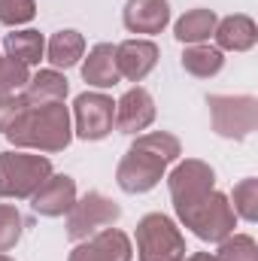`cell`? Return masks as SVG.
I'll use <instances>...</instances> for the list:
<instances>
[{
	"instance_id": "1",
	"label": "cell",
	"mask_w": 258,
	"mask_h": 261,
	"mask_svg": "<svg viewBox=\"0 0 258 261\" xmlns=\"http://www.w3.org/2000/svg\"><path fill=\"white\" fill-rule=\"evenodd\" d=\"M183 155V143L167 134V130H152V134H137L134 146L125 152V158L116 167V182L128 195L152 192L161 179L164 170Z\"/></svg>"
},
{
	"instance_id": "2",
	"label": "cell",
	"mask_w": 258,
	"mask_h": 261,
	"mask_svg": "<svg viewBox=\"0 0 258 261\" xmlns=\"http://www.w3.org/2000/svg\"><path fill=\"white\" fill-rule=\"evenodd\" d=\"M15 149H37V152H64L73 140V119L64 103H43L28 107L18 122L3 134Z\"/></svg>"
},
{
	"instance_id": "3",
	"label": "cell",
	"mask_w": 258,
	"mask_h": 261,
	"mask_svg": "<svg viewBox=\"0 0 258 261\" xmlns=\"http://www.w3.org/2000/svg\"><path fill=\"white\" fill-rule=\"evenodd\" d=\"M173 210H176L179 222L186 228H192L194 237H200L207 243H222L228 234H234V225H237L231 200L216 189L194 195L189 200H179V203H173Z\"/></svg>"
},
{
	"instance_id": "4",
	"label": "cell",
	"mask_w": 258,
	"mask_h": 261,
	"mask_svg": "<svg viewBox=\"0 0 258 261\" xmlns=\"http://www.w3.org/2000/svg\"><path fill=\"white\" fill-rule=\"evenodd\" d=\"M52 176V161L46 155H28L18 149L0 152V197L24 200Z\"/></svg>"
},
{
	"instance_id": "5",
	"label": "cell",
	"mask_w": 258,
	"mask_h": 261,
	"mask_svg": "<svg viewBox=\"0 0 258 261\" xmlns=\"http://www.w3.org/2000/svg\"><path fill=\"white\" fill-rule=\"evenodd\" d=\"M137 258L140 261H179L186 255V237L176 222L164 213H149L137 222Z\"/></svg>"
},
{
	"instance_id": "6",
	"label": "cell",
	"mask_w": 258,
	"mask_h": 261,
	"mask_svg": "<svg viewBox=\"0 0 258 261\" xmlns=\"http://www.w3.org/2000/svg\"><path fill=\"white\" fill-rule=\"evenodd\" d=\"M210 122L219 137L246 140L258 128V100L252 94H210Z\"/></svg>"
},
{
	"instance_id": "7",
	"label": "cell",
	"mask_w": 258,
	"mask_h": 261,
	"mask_svg": "<svg viewBox=\"0 0 258 261\" xmlns=\"http://www.w3.org/2000/svg\"><path fill=\"white\" fill-rule=\"evenodd\" d=\"M119 219H122V206L116 200H110L100 192H88L85 197H76L73 210L67 213V237L73 243H82L91 234L113 228Z\"/></svg>"
},
{
	"instance_id": "8",
	"label": "cell",
	"mask_w": 258,
	"mask_h": 261,
	"mask_svg": "<svg viewBox=\"0 0 258 261\" xmlns=\"http://www.w3.org/2000/svg\"><path fill=\"white\" fill-rule=\"evenodd\" d=\"M116 125V103L104 91H82L73 100V134L79 140L97 143L110 137Z\"/></svg>"
},
{
	"instance_id": "9",
	"label": "cell",
	"mask_w": 258,
	"mask_h": 261,
	"mask_svg": "<svg viewBox=\"0 0 258 261\" xmlns=\"http://www.w3.org/2000/svg\"><path fill=\"white\" fill-rule=\"evenodd\" d=\"M134 258V246L131 237L119 228H104L97 234H91L88 240L76 243V249L70 252L67 261H131Z\"/></svg>"
},
{
	"instance_id": "10",
	"label": "cell",
	"mask_w": 258,
	"mask_h": 261,
	"mask_svg": "<svg viewBox=\"0 0 258 261\" xmlns=\"http://www.w3.org/2000/svg\"><path fill=\"white\" fill-rule=\"evenodd\" d=\"M76 203V179L67 173H52L34 195H31V206L37 216L46 219H58L73 210Z\"/></svg>"
},
{
	"instance_id": "11",
	"label": "cell",
	"mask_w": 258,
	"mask_h": 261,
	"mask_svg": "<svg viewBox=\"0 0 258 261\" xmlns=\"http://www.w3.org/2000/svg\"><path fill=\"white\" fill-rule=\"evenodd\" d=\"M167 189H170V200L179 203V200H189L194 195H203V192L216 189V173H213V167L207 161L186 158L167 176Z\"/></svg>"
},
{
	"instance_id": "12",
	"label": "cell",
	"mask_w": 258,
	"mask_h": 261,
	"mask_svg": "<svg viewBox=\"0 0 258 261\" xmlns=\"http://www.w3.org/2000/svg\"><path fill=\"white\" fill-rule=\"evenodd\" d=\"M155 122V100L146 88H131L116 103V128L122 134H143Z\"/></svg>"
},
{
	"instance_id": "13",
	"label": "cell",
	"mask_w": 258,
	"mask_h": 261,
	"mask_svg": "<svg viewBox=\"0 0 258 261\" xmlns=\"http://www.w3.org/2000/svg\"><path fill=\"white\" fill-rule=\"evenodd\" d=\"M158 64V46L152 40H125L116 46L119 76L128 82H143Z\"/></svg>"
},
{
	"instance_id": "14",
	"label": "cell",
	"mask_w": 258,
	"mask_h": 261,
	"mask_svg": "<svg viewBox=\"0 0 258 261\" xmlns=\"http://www.w3.org/2000/svg\"><path fill=\"white\" fill-rule=\"evenodd\" d=\"M122 21L131 34H161L170 24V3L167 0H128Z\"/></svg>"
},
{
	"instance_id": "15",
	"label": "cell",
	"mask_w": 258,
	"mask_h": 261,
	"mask_svg": "<svg viewBox=\"0 0 258 261\" xmlns=\"http://www.w3.org/2000/svg\"><path fill=\"white\" fill-rule=\"evenodd\" d=\"M216 49L219 52H249L258 43V28L249 15H225L216 21Z\"/></svg>"
},
{
	"instance_id": "16",
	"label": "cell",
	"mask_w": 258,
	"mask_h": 261,
	"mask_svg": "<svg viewBox=\"0 0 258 261\" xmlns=\"http://www.w3.org/2000/svg\"><path fill=\"white\" fill-rule=\"evenodd\" d=\"M82 79L94 88H113L122 76L116 67V46L113 43H97L88 49V58L82 61Z\"/></svg>"
},
{
	"instance_id": "17",
	"label": "cell",
	"mask_w": 258,
	"mask_h": 261,
	"mask_svg": "<svg viewBox=\"0 0 258 261\" xmlns=\"http://www.w3.org/2000/svg\"><path fill=\"white\" fill-rule=\"evenodd\" d=\"M67 91H70L67 76L49 67V70H40L28 79L21 97H24L28 107H43V103H64Z\"/></svg>"
},
{
	"instance_id": "18",
	"label": "cell",
	"mask_w": 258,
	"mask_h": 261,
	"mask_svg": "<svg viewBox=\"0 0 258 261\" xmlns=\"http://www.w3.org/2000/svg\"><path fill=\"white\" fill-rule=\"evenodd\" d=\"M46 58L52 70H70L85 58V37L79 31H58L46 43Z\"/></svg>"
},
{
	"instance_id": "19",
	"label": "cell",
	"mask_w": 258,
	"mask_h": 261,
	"mask_svg": "<svg viewBox=\"0 0 258 261\" xmlns=\"http://www.w3.org/2000/svg\"><path fill=\"white\" fill-rule=\"evenodd\" d=\"M216 21H219V15H216L213 9H203V6L189 9V12L173 24V37H176L179 43H186V46L207 43V40L213 37V31H216Z\"/></svg>"
},
{
	"instance_id": "20",
	"label": "cell",
	"mask_w": 258,
	"mask_h": 261,
	"mask_svg": "<svg viewBox=\"0 0 258 261\" xmlns=\"http://www.w3.org/2000/svg\"><path fill=\"white\" fill-rule=\"evenodd\" d=\"M3 49H6V55H9L12 61L31 67V64H40V61H43V55H46V40H43L40 31H12V34H6V40H3Z\"/></svg>"
},
{
	"instance_id": "21",
	"label": "cell",
	"mask_w": 258,
	"mask_h": 261,
	"mask_svg": "<svg viewBox=\"0 0 258 261\" xmlns=\"http://www.w3.org/2000/svg\"><path fill=\"white\" fill-rule=\"evenodd\" d=\"M222 67H225V55L216 46L197 43V46H186V52H183V70L192 73L194 79H210Z\"/></svg>"
},
{
	"instance_id": "22",
	"label": "cell",
	"mask_w": 258,
	"mask_h": 261,
	"mask_svg": "<svg viewBox=\"0 0 258 261\" xmlns=\"http://www.w3.org/2000/svg\"><path fill=\"white\" fill-rule=\"evenodd\" d=\"M231 210L234 216H240L243 222H255L258 219V179L255 176H246L234 186V195H231Z\"/></svg>"
},
{
	"instance_id": "23",
	"label": "cell",
	"mask_w": 258,
	"mask_h": 261,
	"mask_svg": "<svg viewBox=\"0 0 258 261\" xmlns=\"http://www.w3.org/2000/svg\"><path fill=\"white\" fill-rule=\"evenodd\" d=\"M216 261H258V246L249 234H228L219 243Z\"/></svg>"
},
{
	"instance_id": "24",
	"label": "cell",
	"mask_w": 258,
	"mask_h": 261,
	"mask_svg": "<svg viewBox=\"0 0 258 261\" xmlns=\"http://www.w3.org/2000/svg\"><path fill=\"white\" fill-rule=\"evenodd\" d=\"M24 231V219L12 203H0V252H9Z\"/></svg>"
},
{
	"instance_id": "25",
	"label": "cell",
	"mask_w": 258,
	"mask_h": 261,
	"mask_svg": "<svg viewBox=\"0 0 258 261\" xmlns=\"http://www.w3.org/2000/svg\"><path fill=\"white\" fill-rule=\"evenodd\" d=\"M31 79V70L18 61H12L9 55H0V97L3 94H15L18 88H24Z\"/></svg>"
},
{
	"instance_id": "26",
	"label": "cell",
	"mask_w": 258,
	"mask_h": 261,
	"mask_svg": "<svg viewBox=\"0 0 258 261\" xmlns=\"http://www.w3.org/2000/svg\"><path fill=\"white\" fill-rule=\"evenodd\" d=\"M37 15V0H0V24L18 28L34 21Z\"/></svg>"
},
{
	"instance_id": "27",
	"label": "cell",
	"mask_w": 258,
	"mask_h": 261,
	"mask_svg": "<svg viewBox=\"0 0 258 261\" xmlns=\"http://www.w3.org/2000/svg\"><path fill=\"white\" fill-rule=\"evenodd\" d=\"M24 110H28V103H24L21 94H3L0 97V134H6L12 128Z\"/></svg>"
},
{
	"instance_id": "28",
	"label": "cell",
	"mask_w": 258,
	"mask_h": 261,
	"mask_svg": "<svg viewBox=\"0 0 258 261\" xmlns=\"http://www.w3.org/2000/svg\"><path fill=\"white\" fill-rule=\"evenodd\" d=\"M179 261H216V255H210V252H192L189 258L183 255V258H179Z\"/></svg>"
},
{
	"instance_id": "29",
	"label": "cell",
	"mask_w": 258,
	"mask_h": 261,
	"mask_svg": "<svg viewBox=\"0 0 258 261\" xmlns=\"http://www.w3.org/2000/svg\"><path fill=\"white\" fill-rule=\"evenodd\" d=\"M0 261H12V258H9V255H3V252H0Z\"/></svg>"
}]
</instances>
